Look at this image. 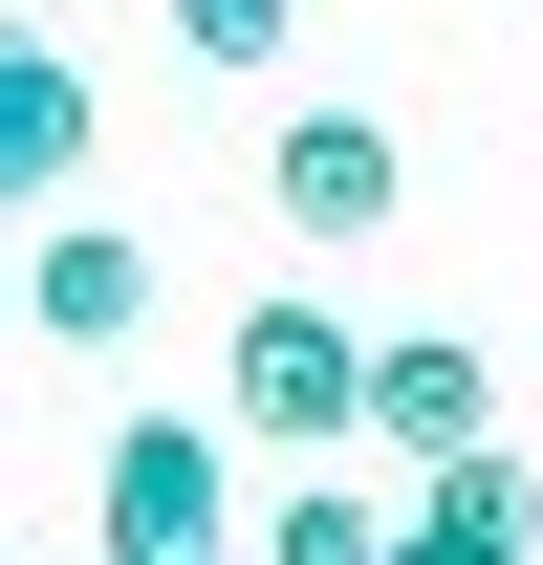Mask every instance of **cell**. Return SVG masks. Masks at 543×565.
<instances>
[{"label": "cell", "mask_w": 543, "mask_h": 565, "mask_svg": "<svg viewBox=\"0 0 543 565\" xmlns=\"http://www.w3.org/2000/svg\"><path fill=\"white\" fill-rule=\"evenodd\" d=\"M348 392H370V327H348L327 282H262V305L217 327V392H196V414L239 435V457H348Z\"/></svg>", "instance_id": "1"}, {"label": "cell", "mask_w": 543, "mask_h": 565, "mask_svg": "<svg viewBox=\"0 0 543 565\" xmlns=\"http://www.w3.org/2000/svg\"><path fill=\"white\" fill-rule=\"evenodd\" d=\"M87 565H239V435L217 414H109V457H87Z\"/></svg>", "instance_id": "2"}, {"label": "cell", "mask_w": 543, "mask_h": 565, "mask_svg": "<svg viewBox=\"0 0 543 565\" xmlns=\"http://www.w3.org/2000/svg\"><path fill=\"white\" fill-rule=\"evenodd\" d=\"M392 196H413V152H392V109H283L262 131V217L327 262V239H392Z\"/></svg>", "instance_id": "3"}, {"label": "cell", "mask_w": 543, "mask_h": 565, "mask_svg": "<svg viewBox=\"0 0 543 565\" xmlns=\"http://www.w3.org/2000/svg\"><path fill=\"white\" fill-rule=\"evenodd\" d=\"M348 435H370L392 479H435V457H478V435H500V370H478L457 327H370V392H348Z\"/></svg>", "instance_id": "4"}, {"label": "cell", "mask_w": 543, "mask_h": 565, "mask_svg": "<svg viewBox=\"0 0 543 565\" xmlns=\"http://www.w3.org/2000/svg\"><path fill=\"white\" fill-rule=\"evenodd\" d=\"M152 327V239L131 217H44L22 239V349H131Z\"/></svg>", "instance_id": "5"}, {"label": "cell", "mask_w": 543, "mask_h": 565, "mask_svg": "<svg viewBox=\"0 0 543 565\" xmlns=\"http://www.w3.org/2000/svg\"><path fill=\"white\" fill-rule=\"evenodd\" d=\"M66 174H87V66L0 22V217H66Z\"/></svg>", "instance_id": "6"}, {"label": "cell", "mask_w": 543, "mask_h": 565, "mask_svg": "<svg viewBox=\"0 0 543 565\" xmlns=\"http://www.w3.org/2000/svg\"><path fill=\"white\" fill-rule=\"evenodd\" d=\"M522 544H543V500H522V457L478 435V457H435V479L392 500V544H370V565H522Z\"/></svg>", "instance_id": "7"}, {"label": "cell", "mask_w": 543, "mask_h": 565, "mask_svg": "<svg viewBox=\"0 0 543 565\" xmlns=\"http://www.w3.org/2000/svg\"><path fill=\"white\" fill-rule=\"evenodd\" d=\"M370 544H392V500L327 457H283V500H239V565H370Z\"/></svg>", "instance_id": "8"}, {"label": "cell", "mask_w": 543, "mask_h": 565, "mask_svg": "<svg viewBox=\"0 0 543 565\" xmlns=\"http://www.w3.org/2000/svg\"><path fill=\"white\" fill-rule=\"evenodd\" d=\"M174 44H196V66H239V87H262L283 44H305V0H174Z\"/></svg>", "instance_id": "9"}, {"label": "cell", "mask_w": 543, "mask_h": 565, "mask_svg": "<svg viewBox=\"0 0 543 565\" xmlns=\"http://www.w3.org/2000/svg\"><path fill=\"white\" fill-rule=\"evenodd\" d=\"M0 349H22V239H0Z\"/></svg>", "instance_id": "10"}]
</instances>
